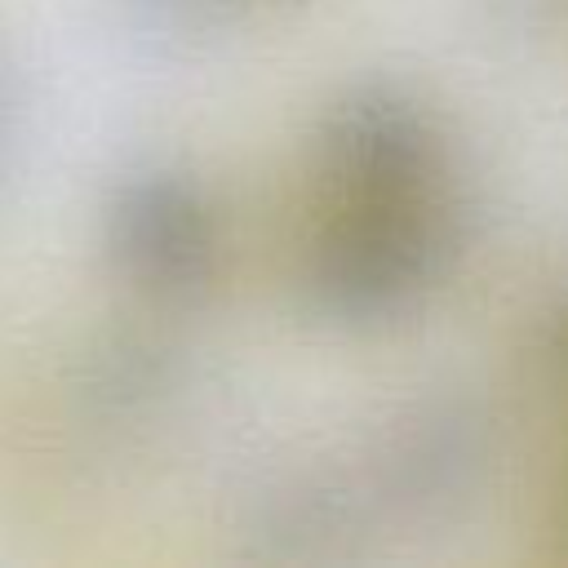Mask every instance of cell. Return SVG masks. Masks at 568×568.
Masks as SVG:
<instances>
[{"mask_svg": "<svg viewBox=\"0 0 568 568\" xmlns=\"http://www.w3.org/2000/svg\"><path fill=\"white\" fill-rule=\"evenodd\" d=\"M462 222L457 186L386 204H324L302 253L306 306L337 328H382L408 315L457 262Z\"/></svg>", "mask_w": 568, "mask_h": 568, "instance_id": "obj_1", "label": "cell"}, {"mask_svg": "<svg viewBox=\"0 0 568 568\" xmlns=\"http://www.w3.org/2000/svg\"><path fill=\"white\" fill-rule=\"evenodd\" d=\"M111 271L160 306L209 293L222 262V226L204 186L178 169H138L115 182L102 213Z\"/></svg>", "mask_w": 568, "mask_h": 568, "instance_id": "obj_3", "label": "cell"}, {"mask_svg": "<svg viewBox=\"0 0 568 568\" xmlns=\"http://www.w3.org/2000/svg\"><path fill=\"white\" fill-rule=\"evenodd\" d=\"M311 173L324 204H386L453 186L430 111L382 80L351 84L320 111Z\"/></svg>", "mask_w": 568, "mask_h": 568, "instance_id": "obj_2", "label": "cell"}, {"mask_svg": "<svg viewBox=\"0 0 568 568\" xmlns=\"http://www.w3.org/2000/svg\"><path fill=\"white\" fill-rule=\"evenodd\" d=\"M231 4H248V0H217V9H222V13H226ZM253 4H288V0H253Z\"/></svg>", "mask_w": 568, "mask_h": 568, "instance_id": "obj_4", "label": "cell"}]
</instances>
